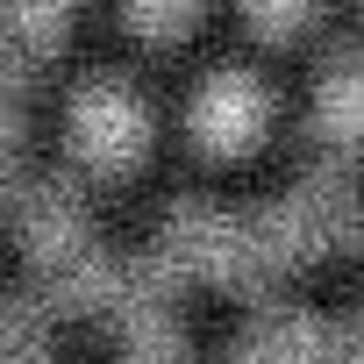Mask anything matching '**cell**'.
<instances>
[{"label": "cell", "instance_id": "277c9868", "mask_svg": "<svg viewBox=\"0 0 364 364\" xmlns=\"http://www.w3.org/2000/svg\"><path fill=\"white\" fill-rule=\"evenodd\" d=\"M264 129V86L250 72H208V86L193 93V136L208 150H243Z\"/></svg>", "mask_w": 364, "mask_h": 364}, {"label": "cell", "instance_id": "ba28073f", "mask_svg": "<svg viewBox=\"0 0 364 364\" xmlns=\"http://www.w3.org/2000/svg\"><path fill=\"white\" fill-rule=\"evenodd\" d=\"M307 8H314V0H243V15H250L264 36H286V29H300V22H307Z\"/></svg>", "mask_w": 364, "mask_h": 364}, {"label": "cell", "instance_id": "5b68a950", "mask_svg": "<svg viewBox=\"0 0 364 364\" xmlns=\"http://www.w3.org/2000/svg\"><path fill=\"white\" fill-rule=\"evenodd\" d=\"M314 136L321 143H343V150L364 143V50L357 43L336 50L321 65V79H314Z\"/></svg>", "mask_w": 364, "mask_h": 364}, {"label": "cell", "instance_id": "9c48e42d", "mask_svg": "<svg viewBox=\"0 0 364 364\" xmlns=\"http://www.w3.org/2000/svg\"><path fill=\"white\" fill-rule=\"evenodd\" d=\"M8 364H50L43 343H36V314H29V307L8 321Z\"/></svg>", "mask_w": 364, "mask_h": 364}, {"label": "cell", "instance_id": "8992f818", "mask_svg": "<svg viewBox=\"0 0 364 364\" xmlns=\"http://www.w3.org/2000/svg\"><path fill=\"white\" fill-rule=\"evenodd\" d=\"M65 15H72V0H8V58H15V72L36 65L65 36Z\"/></svg>", "mask_w": 364, "mask_h": 364}, {"label": "cell", "instance_id": "3957f363", "mask_svg": "<svg viewBox=\"0 0 364 364\" xmlns=\"http://www.w3.org/2000/svg\"><path fill=\"white\" fill-rule=\"evenodd\" d=\"M236 364H364V336H357V321L264 314V321H250Z\"/></svg>", "mask_w": 364, "mask_h": 364}, {"label": "cell", "instance_id": "7a4b0ae2", "mask_svg": "<svg viewBox=\"0 0 364 364\" xmlns=\"http://www.w3.org/2000/svg\"><path fill=\"white\" fill-rule=\"evenodd\" d=\"M65 136H72V150H79L93 171H129L136 150H143V100H136L122 79H86V86L72 93Z\"/></svg>", "mask_w": 364, "mask_h": 364}, {"label": "cell", "instance_id": "6da1fadb", "mask_svg": "<svg viewBox=\"0 0 364 364\" xmlns=\"http://www.w3.org/2000/svg\"><path fill=\"white\" fill-rule=\"evenodd\" d=\"M350 222V193H343V178L336 171H314L300 178L293 193L250 208V215H222V208H171L164 215V272L171 279H229V286H250L264 272H279L286 257H314L343 236Z\"/></svg>", "mask_w": 364, "mask_h": 364}, {"label": "cell", "instance_id": "52a82bcc", "mask_svg": "<svg viewBox=\"0 0 364 364\" xmlns=\"http://www.w3.org/2000/svg\"><path fill=\"white\" fill-rule=\"evenodd\" d=\"M193 8H200V0H122V15H129L136 36H178L193 22Z\"/></svg>", "mask_w": 364, "mask_h": 364}]
</instances>
